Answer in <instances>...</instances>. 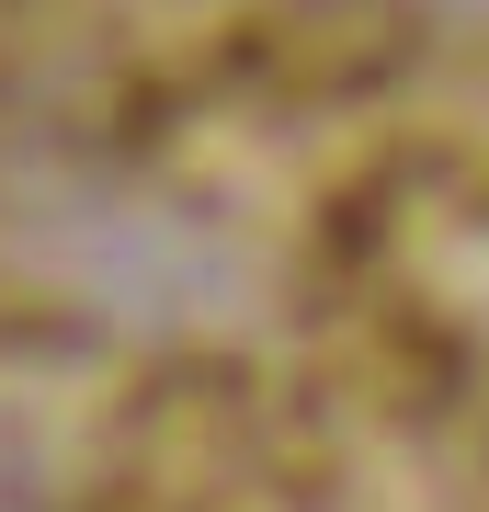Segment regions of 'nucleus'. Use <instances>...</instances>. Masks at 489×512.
Instances as JSON below:
<instances>
[{
	"label": "nucleus",
	"mask_w": 489,
	"mask_h": 512,
	"mask_svg": "<svg viewBox=\"0 0 489 512\" xmlns=\"http://www.w3.org/2000/svg\"><path fill=\"white\" fill-rule=\"evenodd\" d=\"M0 512H478L455 0H0Z\"/></svg>",
	"instance_id": "1"
}]
</instances>
